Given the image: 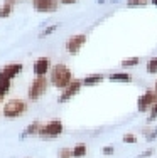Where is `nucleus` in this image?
<instances>
[{"label":"nucleus","mask_w":157,"mask_h":158,"mask_svg":"<svg viewBox=\"0 0 157 158\" xmlns=\"http://www.w3.org/2000/svg\"><path fill=\"white\" fill-rule=\"evenodd\" d=\"M49 81H51V84L54 86V88L64 89L73 82V73H71L69 67L64 66V64H56L54 67H51Z\"/></svg>","instance_id":"obj_1"},{"label":"nucleus","mask_w":157,"mask_h":158,"mask_svg":"<svg viewBox=\"0 0 157 158\" xmlns=\"http://www.w3.org/2000/svg\"><path fill=\"white\" fill-rule=\"evenodd\" d=\"M25 111H27V103H25L24 99H19V98L9 99L2 106V116L7 118V119L19 118V116L25 114Z\"/></svg>","instance_id":"obj_2"},{"label":"nucleus","mask_w":157,"mask_h":158,"mask_svg":"<svg viewBox=\"0 0 157 158\" xmlns=\"http://www.w3.org/2000/svg\"><path fill=\"white\" fill-rule=\"evenodd\" d=\"M63 131H64V125L61 119H49L47 123H42L39 136L42 140H54V138L61 136Z\"/></svg>","instance_id":"obj_3"},{"label":"nucleus","mask_w":157,"mask_h":158,"mask_svg":"<svg viewBox=\"0 0 157 158\" xmlns=\"http://www.w3.org/2000/svg\"><path fill=\"white\" fill-rule=\"evenodd\" d=\"M49 79L46 76H36V79L29 84V89H27V98L29 101H37L41 96L46 94L47 88H49Z\"/></svg>","instance_id":"obj_4"},{"label":"nucleus","mask_w":157,"mask_h":158,"mask_svg":"<svg viewBox=\"0 0 157 158\" xmlns=\"http://www.w3.org/2000/svg\"><path fill=\"white\" fill-rule=\"evenodd\" d=\"M155 101H157V93L154 91V89H147V91L137 99V110H139L140 113L150 111V108L155 104Z\"/></svg>","instance_id":"obj_5"},{"label":"nucleus","mask_w":157,"mask_h":158,"mask_svg":"<svg viewBox=\"0 0 157 158\" xmlns=\"http://www.w3.org/2000/svg\"><path fill=\"white\" fill-rule=\"evenodd\" d=\"M81 88H83V81H80V79H73V82H71L68 88L63 89V93L59 94L58 103H61V104L63 103H68L69 99H73V98L81 91Z\"/></svg>","instance_id":"obj_6"},{"label":"nucleus","mask_w":157,"mask_h":158,"mask_svg":"<svg viewBox=\"0 0 157 158\" xmlns=\"http://www.w3.org/2000/svg\"><path fill=\"white\" fill-rule=\"evenodd\" d=\"M86 34H76V35H71L66 42V51L69 52L71 56H76L78 52L81 51V47L86 44Z\"/></svg>","instance_id":"obj_7"},{"label":"nucleus","mask_w":157,"mask_h":158,"mask_svg":"<svg viewBox=\"0 0 157 158\" xmlns=\"http://www.w3.org/2000/svg\"><path fill=\"white\" fill-rule=\"evenodd\" d=\"M24 66L20 62H12V64H7L5 67L0 69V81H12L17 74L22 73Z\"/></svg>","instance_id":"obj_8"},{"label":"nucleus","mask_w":157,"mask_h":158,"mask_svg":"<svg viewBox=\"0 0 157 158\" xmlns=\"http://www.w3.org/2000/svg\"><path fill=\"white\" fill-rule=\"evenodd\" d=\"M32 7H34L36 12L41 14L56 12L59 7V0H32Z\"/></svg>","instance_id":"obj_9"},{"label":"nucleus","mask_w":157,"mask_h":158,"mask_svg":"<svg viewBox=\"0 0 157 158\" xmlns=\"http://www.w3.org/2000/svg\"><path fill=\"white\" fill-rule=\"evenodd\" d=\"M32 71H34L36 76H46L51 71V61L49 57H39L32 66Z\"/></svg>","instance_id":"obj_10"},{"label":"nucleus","mask_w":157,"mask_h":158,"mask_svg":"<svg viewBox=\"0 0 157 158\" xmlns=\"http://www.w3.org/2000/svg\"><path fill=\"white\" fill-rule=\"evenodd\" d=\"M41 126H42V121H39V119H34L32 123H29V125L25 126V130L22 131L20 140H25V138H29V136H36V135L39 136Z\"/></svg>","instance_id":"obj_11"},{"label":"nucleus","mask_w":157,"mask_h":158,"mask_svg":"<svg viewBox=\"0 0 157 158\" xmlns=\"http://www.w3.org/2000/svg\"><path fill=\"white\" fill-rule=\"evenodd\" d=\"M110 82H132V76L129 73H111L108 76Z\"/></svg>","instance_id":"obj_12"},{"label":"nucleus","mask_w":157,"mask_h":158,"mask_svg":"<svg viewBox=\"0 0 157 158\" xmlns=\"http://www.w3.org/2000/svg\"><path fill=\"white\" fill-rule=\"evenodd\" d=\"M103 81H105L103 74H89V76H86L83 79V86L89 88V86H96V84H100V82H103Z\"/></svg>","instance_id":"obj_13"},{"label":"nucleus","mask_w":157,"mask_h":158,"mask_svg":"<svg viewBox=\"0 0 157 158\" xmlns=\"http://www.w3.org/2000/svg\"><path fill=\"white\" fill-rule=\"evenodd\" d=\"M71 150H73V158H83V156H86V153H88L86 143H76Z\"/></svg>","instance_id":"obj_14"},{"label":"nucleus","mask_w":157,"mask_h":158,"mask_svg":"<svg viewBox=\"0 0 157 158\" xmlns=\"http://www.w3.org/2000/svg\"><path fill=\"white\" fill-rule=\"evenodd\" d=\"M12 7H14V0H7L2 7H0V17L5 19L12 14Z\"/></svg>","instance_id":"obj_15"},{"label":"nucleus","mask_w":157,"mask_h":158,"mask_svg":"<svg viewBox=\"0 0 157 158\" xmlns=\"http://www.w3.org/2000/svg\"><path fill=\"white\" fill-rule=\"evenodd\" d=\"M140 64V57H129V59H123L120 62V66L123 69H130V67H135Z\"/></svg>","instance_id":"obj_16"},{"label":"nucleus","mask_w":157,"mask_h":158,"mask_svg":"<svg viewBox=\"0 0 157 158\" xmlns=\"http://www.w3.org/2000/svg\"><path fill=\"white\" fill-rule=\"evenodd\" d=\"M59 29V24H52V25H49V27H46L42 32L39 34V39H44V37H47V35H51V34H54L56 31Z\"/></svg>","instance_id":"obj_17"},{"label":"nucleus","mask_w":157,"mask_h":158,"mask_svg":"<svg viewBox=\"0 0 157 158\" xmlns=\"http://www.w3.org/2000/svg\"><path fill=\"white\" fill-rule=\"evenodd\" d=\"M145 71H147L149 74H157V57L149 59L147 66H145Z\"/></svg>","instance_id":"obj_18"},{"label":"nucleus","mask_w":157,"mask_h":158,"mask_svg":"<svg viewBox=\"0 0 157 158\" xmlns=\"http://www.w3.org/2000/svg\"><path fill=\"white\" fill-rule=\"evenodd\" d=\"M149 2L150 0H127V7H132V9H135V7H145Z\"/></svg>","instance_id":"obj_19"},{"label":"nucleus","mask_w":157,"mask_h":158,"mask_svg":"<svg viewBox=\"0 0 157 158\" xmlns=\"http://www.w3.org/2000/svg\"><path fill=\"white\" fill-rule=\"evenodd\" d=\"M122 141L123 143H129V145H135V143H137V136H135V135H132V133H127V135H123V136H122Z\"/></svg>","instance_id":"obj_20"},{"label":"nucleus","mask_w":157,"mask_h":158,"mask_svg":"<svg viewBox=\"0 0 157 158\" xmlns=\"http://www.w3.org/2000/svg\"><path fill=\"white\" fill-rule=\"evenodd\" d=\"M58 158H73V150L71 148H61L58 152Z\"/></svg>","instance_id":"obj_21"},{"label":"nucleus","mask_w":157,"mask_h":158,"mask_svg":"<svg viewBox=\"0 0 157 158\" xmlns=\"http://www.w3.org/2000/svg\"><path fill=\"white\" fill-rule=\"evenodd\" d=\"M157 118V101H155V104L150 108V111H149V118H147V123H152L154 119Z\"/></svg>","instance_id":"obj_22"},{"label":"nucleus","mask_w":157,"mask_h":158,"mask_svg":"<svg viewBox=\"0 0 157 158\" xmlns=\"http://www.w3.org/2000/svg\"><path fill=\"white\" fill-rule=\"evenodd\" d=\"M145 140H147L149 143H152L154 140H157V126L154 128V130H149V133L145 135Z\"/></svg>","instance_id":"obj_23"},{"label":"nucleus","mask_w":157,"mask_h":158,"mask_svg":"<svg viewBox=\"0 0 157 158\" xmlns=\"http://www.w3.org/2000/svg\"><path fill=\"white\" fill-rule=\"evenodd\" d=\"M154 152H155L154 148H147V150H144L140 155H137V158H150L152 155H154Z\"/></svg>","instance_id":"obj_24"},{"label":"nucleus","mask_w":157,"mask_h":158,"mask_svg":"<svg viewBox=\"0 0 157 158\" xmlns=\"http://www.w3.org/2000/svg\"><path fill=\"white\" fill-rule=\"evenodd\" d=\"M113 153H115V146L113 145H108V146L103 148V155L105 156H110V155H113Z\"/></svg>","instance_id":"obj_25"},{"label":"nucleus","mask_w":157,"mask_h":158,"mask_svg":"<svg viewBox=\"0 0 157 158\" xmlns=\"http://www.w3.org/2000/svg\"><path fill=\"white\" fill-rule=\"evenodd\" d=\"M10 86H12V81H0V88H2L5 93L10 91Z\"/></svg>","instance_id":"obj_26"},{"label":"nucleus","mask_w":157,"mask_h":158,"mask_svg":"<svg viewBox=\"0 0 157 158\" xmlns=\"http://www.w3.org/2000/svg\"><path fill=\"white\" fill-rule=\"evenodd\" d=\"M78 0H59V3H66V5H71V3H76Z\"/></svg>","instance_id":"obj_27"},{"label":"nucleus","mask_w":157,"mask_h":158,"mask_svg":"<svg viewBox=\"0 0 157 158\" xmlns=\"http://www.w3.org/2000/svg\"><path fill=\"white\" fill-rule=\"evenodd\" d=\"M5 94H7V93L3 91L2 88H0V104H2V101H3V98H5Z\"/></svg>","instance_id":"obj_28"},{"label":"nucleus","mask_w":157,"mask_h":158,"mask_svg":"<svg viewBox=\"0 0 157 158\" xmlns=\"http://www.w3.org/2000/svg\"><path fill=\"white\" fill-rule=\"evenodd\" d=\"M154 91L157 93V81H155V84H154Z\"/></svg>","instance_id":"obj_29"},{"label":"nucleus","mask_w":157,"mask_h":158,"mask_svg":"<svg viewBox=\"0 0 157 158\" xmlns=\"http://www.w3.org/2000/svg\"><path fill=\"white\" fill-rule=\"evenodd\" d=\"M150 2H152V3H154V5L157 7V0H150Z\"/></svg>","instance_id":"obj_30"},{"label":"nucleus","mask_w":157,"mask_h":158,"mask_svg":"<svg viewBox=\"0 0 157 158\" xmlns=\"http://www.w3.org/2000/svg\"><path fill=\"white\" fill-rule=\"evenodd\" d=\"M111 2H113V3H117V2H120V0H111Z\"/></svg>","instance_id":"obj_31"}]
</instances>
